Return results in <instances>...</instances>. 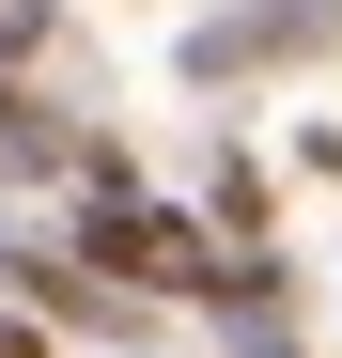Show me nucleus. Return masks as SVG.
<instances>
[{"label": "nucleus", "instance_id": "423d86ee", "mask_svg": "<svg viewBox=\"0 0 342 358\" xmlns=\"http://www.w3.org/2000/svg\"><path fill=\"white\" fill-rule=\"evenodd\" d=\"M0 358H47V343H31V327H16V312H0Z\"/></svg>", "mask_w": 342, "mask_h": 358}, {"label": "nucleus", "instance_id": "39448f33", "mask_svg": "<svg viewBox=\"0 0 342 358\" xmlns=\"http://www.w3.org/2000/svg\"><path fill=\"white\" fill-rule=\"evenodd\" d=\"M31 47H47V0H0V78H16Z\"/></svg>", "mask_w": 342, "mask_h": 358}, {"label": "nucleus", "instance_id": "f03ea898", "mask_svg": "<svg viewBox=\"0 0 342 358\" xmlns=\"http://www.w3.org/2000/svg\"><path fill=\"white\" fill-rule=\"evenodd\" d=\"M342 47V0H234V16L187 31V78L234 94V78H280V63H327Z\"/></svg>", "mask_w": 342, "mask_h": 358}, {"label": "nucleus", "instance_id": "f257e3e1", "mask_svg": "<svg viewBox=\"0 0 342 358\" xmlns=\"http://www.w3.org/2000/svg\"><path fill=\"white\" fill-rule=\"evenodd\" d=\"M78 280L140 312V296H218V280H234V250H202V218L140 203V187H125V156H94V234H78Z\"/></svg>", "mask_w": 342, "mask_h": 358}, {"label": "nucleus", "instance_id": "7ed1b4c3", "mask_svg": "<svg viewBox=\"0 0 342 358\" xmlns=\"http://www.w3.org/2000/svg\"><path fill=\"white\" fill-rule=\"evenodd\" d=\"M202 234H234V265H249V234H265V171H249V156H218V187H202Z\"/></svg>", "mask_w": 342, "mask_h": 358}, {"label": "nucleus", "instance_id": "20e7f679", "mask_svg": "<svg viewBox=\"0 0 342 358\" xmlns=\"http://www.w3.org/2000/svg\"><path fill=\"white\" fill-rule=\"evenodd\" d=\"M47 156H63V125H47L31 94H0V171H47Z\"/></svg>", "mask_w": 342, "mask_h": 358}]
</instances>
